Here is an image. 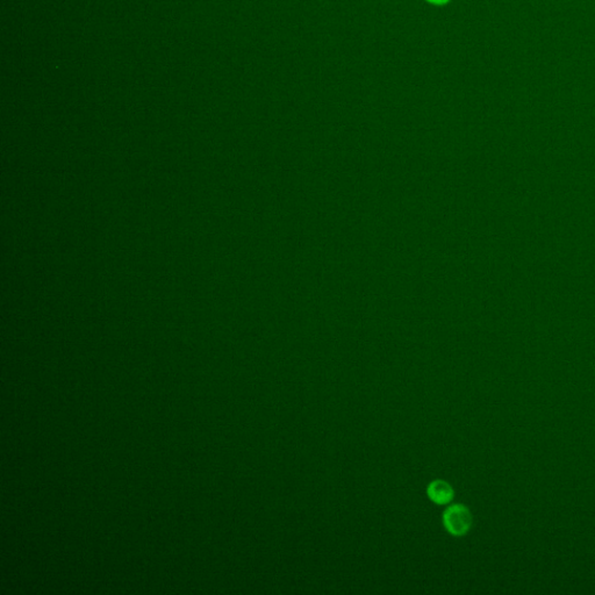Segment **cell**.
I'll return each mask as SVG.
<instances>
[{
  "label": "cell",
  "instance_id": "2",
  "mask_svg": "<svg viewBox=\"0 0 595 595\" xmlns=\"http://www.w3.org/2000/svg\"><path fill=\"white\" fill-rule=\"evenodd\" d=\"M428 495L437 504H446L453 499V487L444 481H435L428 487Z\"/></svg>",
  "mask_w": 595,
  "mask_h": 595
},
{
  "label": "cell",
  "instance_id": "3",
  "mask_svg": "<svg viewBox=\"0 0 595 595\" xmlns=\"http://www.w3.org/2000/svg\"><path fill=\"white\" fill-rule=\"evenodd\" d=\"M424 3L429 4L432 6L443 7L449 5L453 0H423Z\"/></svg>",
  "mask_w": 595,
  "mask_h": 595
},
{
  "label": "cell",
  "instance_id": "1",
  "mask_svg": "<svg viewBox=\"0 0 595 595\" xmlns=\"http://www.w3.org/2000/svg\"><path fill=\"white\" fill-rule=\"evenodd\" d=\"M443 522L450 534L463 536L471 529L472 514L464 504H453L444 513Z\"/></svg>",
  "mask_w": 595,
  "mask_h": 595
}]
</instances>
